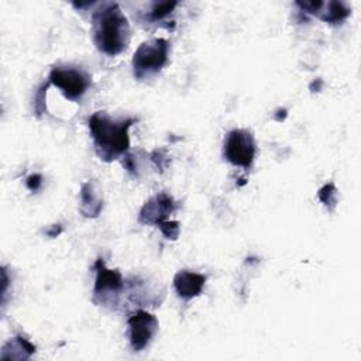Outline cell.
<instances>
[{"label":"cell","mask_w":361,"mask_h":361,"mask_svg":"<svg viewBox=\"0 0 361 361\" xmlns=\"http://www.w3.org/2000/svg\"><path fill=\"white\" fill-rule=\"evenodd\" d=\"M93 42L96 48L114 56L123 52L130 42V24L116 1L97 3L92 13Z\"/></svg>","instance_id":"obj_1"},{"label":"cell","mask_w":361,"mask_h":361,"mask_svg":"<svg viewBox=\"0 0 361 361\" xmlns=\"http://www.w3.org/2000/svg\"><path fill=\"white\" fill-rule=\"evenodd\" d=\"M135 121L134 117L113 118L106 111L93 113L87 123L97 157L106 162L124 157L130 147L128 130Z\"/></svg>","instance_id":"obj_2"},{"label":"cell","mask_w":361,"mask_h":361,"mask_svg":"<svg viewBox=\"0 0 361 361\" xmlns=\"http://www.w3.org/2000/svg\"><path fill=\"white\" fill-rule=\"evenodd\" d=\"M169 42L165 38L144 41L133 56L134 78L145 79L158 73L168 62Z\"/></svg>","instance_id":"obj_3"},{"label":"cell","mask_w":361,"mask_h":361,"mask_svg":"<svg viewBox=\"0 0 361 361\" xmlns=\"http://www.w3.org/2000/svg\"><path fill=\"white\" fill-rule=\"evenodd\" d=\"M96 281L93 288V302L106 307L116 309L126 290V281L120 271L109 269L102 258L94 262Z\"/></svg>","instance_id":"obj_4"},{"label":"cell","mask_w":361,"mask_h":361,"mask_svg":"<svg viewBox=\"0 0 361 361\" xmlns=\"http://www.w3.org/2000/svg\"><path fill=\"white\" fill-rule=\"evenodd\" d=\"M255 152V138L251 131L234 128L224 137L223 155L230 164L248 169L254 162Z\"/></svg>","instance_id":"obj_5"},{"label":"cell","mask_w":361,"mask_h":361,"mask_svg":"<svg viewBox=\"0 0 361 361\" xmlns=\"http://www.w3.org/2000/svg\"><path fill=\"white\" fill-rule=\"evenodd\" d=\"M49 83L61 89L69 100H79L90 86V76L73 66H54L48 78Z\"/></svg>","instance_id":"obj_6"},{"label":"cell","mask_w":361,"mask_h":361,"mask_svg":"<svg viewBox=\"0 0 361 361\" xmlns=\"http://www.w3.org/2000/svg\"><path fill=\"white\" fill-rule=\"evenodd\" d=\"M158 319L147 310H135L128 317L130 345L134 351L144 350L158 331Z\"/></svg>","instance_id":"obj_7"},{"label":"cell","mask_w":361,"mask_h":361,"mask_svg":"<svg viewBox=\"0 0 361 361\" xmlns=\"http://www.w3.org/2000/svg\"><path fill=\"white\" fill-rule=\"evenodd\" d=\"M178 204L173 197L166 192H159L144 203L140 210L138 221L141 224H155L168 220V217L176 210Z\"/></svg>","instance_id":"obj_8"},{"label":"cell","mask_w":361,"mask_h":361,"mask_svg":"<svg viewBox=\"0 0 361 361\" xmlns=\"http://www.w3.org/2000/svg\"><path fill=\"white\" fill-rule=\"evenodd\" d=\"M296 6L300 7V11L317 16L322 21L330 24L344 21L351 13V8L343 1H298Z\"/></svg>","instance_id":"obj_9"},{"label":"cell","mask_w":361,"mask_h":361,"mask_svg":"<svg viewBox=\"0 0 361 361\" xmlns=\"http://www.w3.org/2000/svg\"><path fill=\"white\" fill-rule=\"evenodd\" d=\"M206 275L192 272V271H179L173 278V288L179 298L183 300H190L199 296L204 288Z\"/></svg>","instance_id":"obj_10"},{"label":"cell","mask_w":361,"mask_h":361,"mask_svg":"<svg viewBox=\"0 0 361 361\" xmlns=\"http://www.w3.org/2000/svg\"><path fill=\"white\" fill-rule=\"evenodd\" d=\"M103 207V195L99 185L93 180H87L80 188V204L79 210L85 217H97Z\"/></svg>","instance_id":"obj_11"},{"label":"cell","mask_w":361,"mask_h":361,"mask_svg":"<svg viewBox=\"0 0 361 361\" xmlns=\"http://www.w3.org/2000/svg\"><path fill=\"white\" fill-rule=\"evenodd\" d=\"M176 6H178V1H157V3H154L148 13L149 21L164 20L166 16H169L175 10Z\"/></svg>","instance_id":"obj_12"},{"label":"cell","mask_w":361,"mask_h":361,"mask_svg":"<svg viewBox=\"0 0 361 361\" xmlns=\"http://www.w3.org/2000/svg\"><path fill=\"white\" fill-rule=\"evenodd\" d=\"M157 227L161 230V233L168 240H176L179 237L180 226H179V221H176V220H165V221L159 223Z\"/></svg>","instance_id":"obj_13"},{"label":"cell","mask_w":361,"mask_h":361,"mask_svg":"<svg viewBox=\"0 0 361 361\" xmlns=\"http://www.w3.org/2000/svg\"><path fill=\"white\" fill-rule=\"evenodd\" d=\"M336 196H337V189L333 183H326L320 190H319V199L326 204V206H331L330 210L334 209L336 206Z\"/></svg>","instance_id":"obj_14"},{"label":"cell","mask_w":361,"mask_h":361,"mask_svg":"<svg viewBox=\"0 0 361 361\" xmlns=\"http://www.w3.org/2000/svg\"><path fill=\"white\" fill-rule=\"evenodd\" d=\"M49 85H51L49 82L45 83V85H42V86L38 89L37 94H35L34 110H35L37 116H41V114L45 111V97H47V89H48Z\"/></svg>","instance_id":"obj_15"},{"label":"cell","mask_w":361,"mask_h":361,"mask_svg":"<svg viewBox=\"0 0 361 361\" xmlns=\"http://www.w3.org/2000/svg\"><path fill=\"white\" fill-rule=\"evenodd\" d=\"M25 185L27 188L31 190V192H37L41 185H42V176L39 173H34V175H30L25 180Z\"/></svg>","instance_id":"obj_16"}]
</instances>
